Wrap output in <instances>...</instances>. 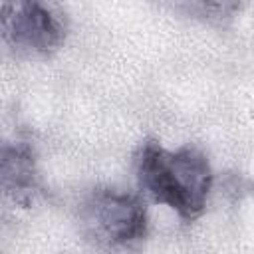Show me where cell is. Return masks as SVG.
<instances>
[{"label":"cell","instance_id":"cell-1","mask_svg":"<svg viewBox=\"0 0 254 254\" xmlns=\"http://www.w3.org/2000/svg\"><path fill=\"white\" fill-rule=\"evenodd\" d=\"M133 169L145 200L171 208L183 222H194L204 214L214 171L200 147L185 143L167 149L157 139H145L133 155Z\"/></svg>","mask_w":254,"mask_h":254},{"label":"cell","instance_id":"cell-2","mask_svg":"<svg viewBox=\"0 0 254 254\" xmlns=\"http://www.w3.org/2000/svg\"><path fill=\"white\" fill-rule=\"evenodd\" d=\"M75 220L81 238L97 254H137L143 250L151 218L139 190L95 185L79 196Z\"/></svg>","mask_w":254,"mask_h":254},{"label":"cell","instance_id":"cell-3","mask_svg":"<svg viewBox=\"0 0 254 254\" xmlns=\"http://www.w3.org/2000/svg\"><path fill=\"white\" fill-rule=\"evenodd\" d=\"M69 24L64 10L36 0L0 4V44L14 56L48 60L67 40Z\"/></svg>","mask_w":254,"mask_h":254},{"label":"cell","instance_id":"cell-4","mask_svg":"<svg viewBox=\"0 0 254 254\" xmlns=\"http://www.w3.org/2000/svg\"><path fill=\"white\" fill-rule=\"evenodd\" d=\"M44 192L46 183L34 145L0 137V200L30 208Z\"/></svg>","mask_w":254,"mask_h":254},{"label":"cell","instance_id":"cell-5","mask_svg":"<svg viewBox=\"0 0 254 254\" xmlns=\"http://www.w3.org/2000/svg\"><path fill=\"white\" fill-rule=\"evenodd\" d=\"M183 8L194 14V18L222 24L224 20H230L236 10H240V4L236 2H196V4H185Z\"/></svg>","mask_w":254,"mask_h":254}]
</instances>
